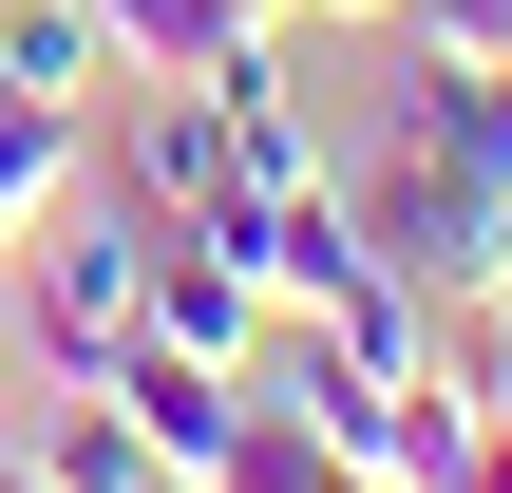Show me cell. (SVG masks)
<instances>
[{
	"label": "cell",
	"mask_w": 512,
	"mask_h": 493,
	"mask_svg": "<svg viewBox=\"0 0 512 493\" xmlns=\"http://www.w3.org/2000/svg\"><path fill=\"white\" fill-rule=\"evenodd\" d=\"M133 323H152V209L76 171V190L19 228V361H38V380H95Z\"/></svg>",
	"instance_id": "1"
},
{
	"label": "cell",
	"mask_w": 512,
	"mask_h": 493,
	"mask_svg": "<svg viewBox=\"0 0 512 493\" xmlns=\"http://www.w3.org/2000/svg\"><path fill=\"white\" fill-rule=\"evenodd\" d=\"M361 190V228H380V266L399 285H512V190L494 171H456V152H418V133H380V171H342Z\"/></svg>",
	"instance_id": "2"
},
{
	"label": "cell",
	"mask_w": 512,
	"mask_h": 493,
	"mask_svg": "<svg viewBox=\"0 0 512 493\" xmlns=\"http://www.w3.org/2000/svg\"><path fill=\"white\" fill-rule=\"evenodd\" d=\"M95 171L171 228V209H228L247 190V114H228V76H114L95 95Z\"/></svg>",
	"instance_id": "3"
},
{
	"label": "cell",
	"mask_w": 512,
	"mask_h": 493,
	"mask_svg": "<svg viewBox=\"0 0 512 493\" xmlns=\"http://www.w3.org/2000/svg\"><path fill=\"white\" fill-rule=\"evenodd\" d=\"M285 304H266V266H247V228L228 209H171L152 228V342H190V361H228L247 380V342H266Z\"/></svg>",
	"instance_id": "4"
},
{
	"label": "cell",
	"mask_w": 512,
	"mask_h": 493,
	"mask_svg": "<svg viewBox=\"0 0 512 493\" xmlns=\"http://www.w3.org/2000/svg\"><path fill=\"white\" fill-rule=\"evenodd\" d=\"M95 399L152 437V475H228V456H247V380H228V361H190V342H152V323L95 361Z\"/></svg>",
	"instance_id": "5"
},
{
	"label": "cell",
	"mask_w": 512,
	"mask_h": 493,
	"mask_svg": "<svg viewBox=\"0 0 512 493\" xmlns=\"http://www.w3.org/2000/svg\"><path fill=\"white\" fill-rule=\"evenodd\" d=\"M133 57H114V19L95 0H0V95H38V114H95Z\"/></svg>",
	"instance_id": "6"
},
{
	"label": "cell",
	"mask_w": 512,
	"mask_h": 493,
	"mask_svg": "<svg viewBox=\"0 0 512 493\" xmlns=\"http://www.w3.org/2000/svg\"><path fill=\"white\" fill-rule=\"evenodd\" d=\"M19 475H38V493H133V475H152V437H133L95 380H38V399H19Z\"/></svg>",
	"instance_id": "7"
},
{
	"label": "cell",
	"mask_w": 512,
	"mask_h": 493,
	"mask_svg": "<svg viewBox=\"0 0 512 493\" xmlns=\"http://www.w3.org/2000/svg\"><path fill=\"white\" fill-rule=\"evenodd\" d=\"M133 76H247L266 57V0H95Z\"/></svg>",
	"instance_id": "8"
},
{
	"label": "cell",
	"mask_w": 512,
	"mask_h": 493,
	"mask_svg": "<svg viewBox=\"0 0 512 493\" xmlns=\"http://www.w3.org/2000/svg\"><path fill=\"white\" fill-rule=\"evenodd\" d=\"M475 418H494V399H456V380L418 361V380L380 399V437H361V475H380V493H456V475H475Z\"/></svg>",
	"instance_id": "9"
},
{
	"label": "cell",
	"mask_w": 512,
	"mask_h": 493,
	"mask_svg": "<svg viewBox=\"0 0 512 493\" xmlns=\"http://www.w3.org/2000/svg\"><path fill=\"white\" fill-rule=\"evenodd\" d=\"M76 171H95V114H38V95H0V247H19V228L76 190Z\"/></svg>",
	"instance_id": "10"
},
{
	"label": "cell",
	"mask_w": 512,
	"mask_h": 493,
	"mask_svg": "<svg viewBox=\"0 0 512 493\" xmlns=\"http://www.w3.org/2000/svg\"><path fill=\"white\" fill-rule=\"evenodd\" d=\"M456 493H512V418H475V475H456Z\"/></svg>",
	"instance_id": "11"
},
{
	"label": "cell",
	"mask_w": 512,
	"mask_h": 493,
	"mask_svg": "<svg viewBox=\"0 0 512 493\" xmlns=\"http://www.w3.org/2000/svg\"><path fill=\"white\" fill-rule=\"evenodd\" d=\"M0 437H19V342H0Z\"/></svg>",
	"instance_id": "12"
},
{
	"label": "cell",
	"mask_w": 512,
	"mask_h": 493,
	"mask_svg": "<svg viewBox=\"0 0 512 493\" xmlns=\"http://www.w3.org/2000/svg\"><path fill=\"white\" fill-rule=\"evenodd\" d=\"M323 19H399V0H323Z\"/></svg>",
	"instance_id": "13"
},
{
	"label": "cell",
	"mask_w": 512,
	"mask_h": 493,
	"mask_svg": "<svg viewBox=\"0 0 512 493\" xmlns=\"http://www.w3.org/2000/svg\"><path fill=\"white\" fill-rule=\"evenodd\" d=\"M0 493H38V475H19V437H0Z\"/></svg>",
	"instance_id": "14"
},
{
	"label": "cell",
	"mask_w": 512,
	"mask_h": 493,
	"mask_svg": "<svg viewBox=\"0 0 512 493\" xmlns=\"http://www.w3.org/2000/svg\"><path fill=\"white\" fill-rule=\"evenodd\" d=\"M133 493H209V475H133Z\"/></svg>",
	"instance_id": "15"
},
{
	"label": "cell",
	"mask_w": 512,
	"mask_h": 493,
	"mask_svg": "<svg viewBox=\"0 0 512 493\" xmlns=\"http://www.w3.org/2000/svg\"><path fill=\"white\" fill-rule=\"evenodd\" d=\"M266 19H285V0H266Z\"/></svg>",
	"instance_id": "16"
}]
</instances>
